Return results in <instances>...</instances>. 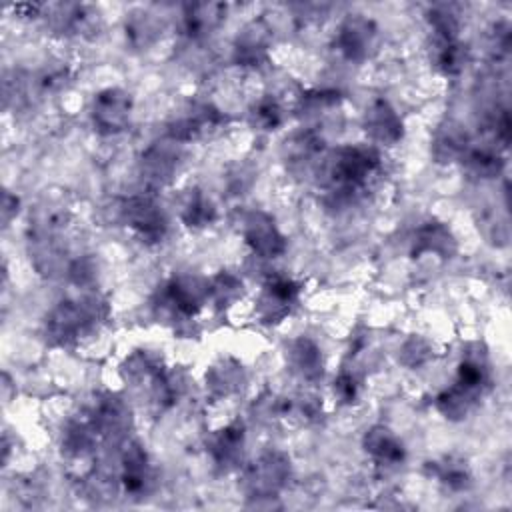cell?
<instances>
[{"label":"cell","mask_w":512,"mask_h":512,"mask_svg":"<svg viewBox=\"0 0 512 512\" xmlns=\"http://www.w3.org/2000/svg\"><path fill=\"white\" fill-rule=\"evenodd\" d=\"M378 170L380 154L372 146H340L328 162L330 192L338 202H352Z\"/></svg>","instance_id":"1"},{"label":"cell","mask_w":512,"mask_h":512,"mask_svg":"<svg viewBox=\"0 0 512 512\" xmlns=\"http://www.w3.org/2000/svg\"><path fill=\"white\" fill-rule=\"evenodd\" d=\"M108 316V302L100 296L60 302L46 318V338L52 346H74L82 336L102 324Z\"/></svg>","instance_id":"2"},{"label":"cell","mask_w":512,"mask_h":512,"mask_svg":"<svg viewBox=\"0 0 512 512\" xmlns=\"http://www.w3.org/2000/svg\"><path fill=\"white\" fill-rule=\"evenodd\" d=\"M208 302V280L198 276L180 274L170 278L158 288L152 310L158 318L168 322H188L196 318L202 306Z\"/></svg>","instance_id":"3"},{"label":"cell","mask_w":512,"mask_h":512,"mask_svg":"<svg viewBox=\"0 0 512 512\" xmlns=\"http://www.w3.org/2000/svg\"><path fill=\"white\" fill-rule=\"evenodd\" d=\"M292 474L290 458L284 452L270 450L260 454L242 472V490L248 498H276Z\"/></svg>","instance_id":"4"},{"label":"cell","mask_w":512,"mask_h":512,"mask_svg":"<svg viewBox=\"0 0 512 512\" xmlns=\"http://www.w3.org/2000/svg\"><path fill=\"white\" fill-rule=\"evenodd\" d=\"M120 216L134 234L146 242L156 244L162 242L168 232L166 214L150 196H130L120 204Z\"/></svg>","instance_id":"5"},{"label":"cell","mask_w":512,"mask_h":512,"mask_svg":"<svg viewBox=\"0 0 512 512\" xmlns=\"http://www.w3.org/2000/svg\"><path fill=\"white\" fill-rule=\"evenodd\" d=\"M224 122L222 112L210 102H188L168 122V136L178 144L194 142L214 132Z\"/></svg>","instance_id":"6"},{"label":"cell","mask_w":512,"mask_h":512,"mask_svg":"<svg viewBox=\"0 0 512 512\" xmlns=\"http://www.w3.org/2000/svg\"><path fill=\"white\" fill-rule=\"evenodd\" d=\"M378 46V26L362 14H350L334 36V48L350 62H364Z\"/></svg>","instance_id":"7"},{"label":"cell","mask_w":512,"mask_h":512,"mask_svg":"<svg viewBox=\"0 0 512 512\" xmlns=\"http://www.w3.org/2000/svg\"><path fill=\"white\" fill-rule=\"evenodd\" d=\"M132 98L122 88H106L98 92L92 100L90 118L92 126L102 136H112L122 132L130 122Z\"/></svg>","instance_id":"8"},{"label":"cell","mask_w":512,"mask_h":512,"mask_svg":"<svg viewBox=\"0 0 512 512\" xmlns=\"http://www.w3.org/2000/svg\"><path fill=\"white\" fill-rule=\"evenodd\" d=\"M300 284L286 276L270 278L258 296L256 314L264 324H278L282 322L298 304L300 298Z\"/></svg>","instance_id":"9"},{"label":"cell","mask_w":512,"mask_h":512,"mask_svg":"<svg viewBox=\"0 0 512 512\" xmlns=\"http://www.w3.org/2000/svg\"><path fill=\"white\" fill-rule=\"evenodd\" d=\"M242 236L246 246L260 258H278L286 252V236L278 230L272 216L254 210L242 222Z\"/></svg>","instance_id":"10"},{"label":"cell","mask_w":512,"mask_h":512,"mask_svg":"<svg viewBox=\"0 0 512 512\" xmlns=\"http://www.w3.org/2000/svg\"><path fill=\"white\" fill-rule=\"evenodd\" d=\"M270 48V28L264 20L248 22L234 40L232 58L238 66L260 68L268 62Z\"/></svg>","instance_id":"11"},{"label":"cell","mask_w":512,"mask_h":512,"mask_svg":"<svg viewBox=\"0 0 512 512\" xmlns=\"http://www.w3.org/2000/svg\"><path fill=\"white\" fill-rule=\"evenodd\" d=\"M120 482L126 494L142 496L154 484V470L146 450L138 442H128L120 456Z\"/></svg>","instance_id":"12"},{"label":"cell","mask_w":512,"mask_h":512,"mask_svg":"<svg viewBox=\"0 0 512 512\" xmlns=\"http://www.w3.org/2000/svg\"><path fill=\"white\" fill-rule=\"evenodd\" d=\"M88 420L98 432V436L116 438L128 432L132 424V412L118 394H104L98 400H94Z\"/></svg>","instance_id":"13"},{"label":"cell","mask_w":512,"mask_h":512,"mask_svg":"<svg viewBox=\"0 0 512 512\" xmlns=\"http://www.w3.org/2000/svg\"><path fill=\"white\" fill-rule=\"evenodd\" d=\"M364 130L376 144L394 146L404 136V122L388 100L378 98L364 114Z\"/></svg>","instance_id":"14"},{"label":"cell","mask_w":512,"mask_h":512,"mask_svg":"<svg viewBox=\"0 0 512 512\" xmlns=\"http://www.w3.org/2000/svg\"><path fill=\"white\" fill-rule=\"evenodd\" d=\"M246 432L242 422H230L224 428L216 430L208 440V452L214 466L220 472H230L242 462Z\"/></svg>","instance_id":"15"},{"label":"cell","mask_w":512,"mask_h":512,"mask_svg":"<svg viewBox=\"0 0 512 512\" xmlns=\"http://www.w3.org/2000/svg\"><path fill=\"white\" fill-rule=\"evenodd\" d=\"M176 144L178 142L174 140H170V144L156 142L148 146L146 152L142 154L140 172L150 186H166L176 176L178 164H180V154Z\"/></svg>","instance_id":"16"},{"label":"cell","mask_w":512,"mask_h":512,"mask_svg":"<svg viewBox=\"0 0 512 512\" xmlns=\"http://www.w3.org/2000/svg\"><path fill=\"white\" fill-rule=\"evenodd\" d=\"M458 250L456 238L452 230L440 220L424 222L412 240V256L418 258L422 254H434L442 260H450Z\"/></svg>","instance_id":"17"},{"label":"cell","mask_w":512,"mask_h":512,"mask_svg":"<svg viewBox=\"0 0 512 512\" xmlns=\"http://www.w3.org/2000/svg\"><path fill=\"white\" fill-rule=\"evenodd\" d=\"M244 384V366L230 356L220 358L206 370V392L212 400H226L238 394L244 388Z\"/></svg>","instance_id":"18"},{"label":"cell","mask_w":512,"mask_h":512,"mask_svg":"<svg viewBox=\"0 0 512 512\" xmlns=\"http://www.w3.org/2000/svg\"><path fill=\"white\" fill-rule=\"evenodd\" d=\"M286 362L292 374L304 382H318L324 376L322 350L314 340L306 336H300L288 344Z\"/></svg>","instance_id":"19"},{"label":"cell","mask_w":512,"mask_h":512,"mask_svg":"<svg viewBox=\"0 0 512 512\" xmlns=\"http://www.w3.org/2000/svg\"><path fill=\"white\" fill-rule=\"evenodd\" d=\"M226 4L222 2H194L184 8L182 28L190 40H202L210 36L224 20Z\"/></svg>","instance_id":"20"},{"label":"cell","mask_w":512,"mask_h":512,"mask_svg":"<svg viewBox=\"0 0 512 512\" xmlns=\"http://www.w3.org/2000/svg\"><path fill=\"white\" fill-rule=\"evenodd\" d=\"M364 452L378 464V466H398L406 458V450L396 434L386 426H372L366 430L362 440Z\"/></svg>","instance_id":"21"},{"label":"cell","mask_w":512,"mask_h":512,"mask_svg":"<svg viewBox=\"0 0 512 512\" xmlns=\"http://www.w3.org/2000/svg\"><path fill=\"white\" fill-rule=\"evenodd\" d=\"M482 398L480 392L460 384V382H454L450 388L442 390L438 396H436V410L448 418V420H462L470 414V410L478 404V400Z\"/></svg>","instance_id":"22"},{"label":"cell","mask_w":512,"mask_h":512,"mask_svg":"<svg viewBox=\"0 0 512 512\" xmlns=\"http://www.w3.org/2000/svg\"><path fill=\"white\" fill-rule=\"evenodd\" d=\"M468 150V134L456 122H446L438 128L432 142V156L440 164L460 160Z\"/></svg>","instance_id":"23"},{"label":"cell","mask_w":512,"mask_h":512,"mask_svg":"<svg viewBox=\"0 0 512 512\" xmlns=\"http://www.w3.org/2000/svg\"><path fill=\"white\" fill-rule=\"evenodd\" d=\"M428 474L434 476L444 488L452 492H464L472 484V474L468 464L458 456H444L442 460H434L426 464Z\"/></svg>","instance_id":"24"},{"label":"cell","mask_w":512,"mask_h":512,"mask_svg":"<svg viewBox=\"0 0 512 512\" xmlns=\"http://www.w3.org/2000/svg\"><path fill=\"white\" fill-rule=\"evenodd\" d=\"M98 432L90 420H74L62 434V454L68 458H86L96 446Z\"/></svg>","instance_id":"25"},{"label":"cell","mask_w":512,"mask_h":512,"mask_svg":"<svg viewBox=\"0 0 512 512\" xmlns=\"http://www.w3.org/2000/svg\"><path fill=\"white\" fill-rule=\"evenodd\" d=\"M216 216H218V212H216L214 202L198 188L188 194V198L182 206V212H180L184 226L190 230H202V228L214 224Z\"/></svg>","instance_id":"26"},{"label":"cell","mask_w":512,"mask_h":512,"mask_svg":"<svg viewBox=\"0 0 512 512\" xmlns=\"http://www.w3.org/2000/svg\"><path fill=\"white\" fill-rule=\"evenodd\" d=\"M460 160H464L466 170L480 180L498 178L506 166L504 158L492 148H468Z\"/></svg>","instance_id":"27"},{"label":"cell","mask_w":512,"mask_h":512,"mask_svg":"<svg viewBox=\"0 0 512 512\" xmlns=\"http://www.w3.org/2000/svg\"><path fill=\"white\" fill-rule=\"evenodd\" d=\"M160 32H162V24H160L158 16L148 10H134L126 18V38L136 48L150 46L158 38Z\"/></svg>","instance_id":"28"},{"label":"cell","mask_w":512,"mask_h":512,"mask_svg":"<svg viewBox=\"0 0 512 512\" xmlns=\"http://www.w3.org/2000/svg\"><path fill=\"white\" fill-rule=\"evenodd\" d=\"M468 48L460 40H436L434 64L444 76H456L466 68Z\"/></svg>","instance_id":"29"},{"label":"cell","mask_w":512,"mask_h":512,"mask_svg":"<svg viewBox=\"0 0 512 512\" xmlns=\"http://www.w3.org/2000/svg\"><path fill=\"white\" fill-rule=\"evenodd\" d=\"M242 294H244V284L232 272H218L208 282V300L218 310H224V308L232 306L238 298H242Z\"/></svg>","instance_id":"30"},{"label":"cell","mask_w":512,"mask_h":512,"mask_svg":"<svg viewBox=\"0 0 512 512\" xmlns=\"http://www.w3.org/2000/svg\"><path fill=\"white\" fill-rule=\"evenodd\" d=\"M162 360L148 350H134L122 364V374L132 382H152V378L162 370Z\"/></svg>","instance_id":"31"},{"label":"cell","mask_w":512,"mask_h":512,"mask_svg":"<svg viewBox=\"0 0 512 512\" xmlns=\"http://www.w3.org/2000/svg\"><path fill=\"white\" fill-rule=\"evenodd\" d=\"M428 24L434 32V40H458L460 22L450 6H432L428 10Z\"/></svg>","instance_id":"32"},{"label":"cell","mask_w":512,"mask_h":512,"mask_svg":"<svg viewBox=\"0 0 512 512\" xmlns=\"http://www.w3.org/2000/svg\"><path fill=\"white\" fill-rule=\"evenodd\" d=\"M252 122L262 130H276L284 122L282 104L272 94L262 96L252 108Z\"/></svg>","instance_id":"33"},{"label":"cell","mask_w":512,"mask_h":512,"mask_svg":"<svg viewBox=\"0 0 512 512\" xmlns=\"http://www.w3.org/2000/svg\"><path fill=\"white\" fill-rule=\"evenodd\" d=\"M432 346L428 340H424L422 336H410L408 340H404V344L400 346V354L398 360L406 366V368H420L426 362H430L432 358Z\"/></svg>","instance_id":"34"},{"label":"cell","mask_w":512,"mask_h":512,"mask_svg":"<svg viewBox=\"0 0 512 512\" xmlns=\"http://www.w3.org/2000/svg\"><path fill=\"white\" fill-rule=\"evenodd\" d=\"M334 394L338 396V400L342 404H352L358 400L360 394V384L356 380L354 374L350 372H342L336 380H334Z\"/></svg>","instance_id":"35"},{"label":"cell","mask_w":512,"mask_h":512,"mask_svg":"<svg viewBox=\"0 0 512 512\" xmlns=\"http://www.w3.org/2000/svg\"><path fill=\"white\" fill-rule=\"evenodd\" d=\"M490 50L496 58H504L510 52V26L506 22H496L490 30Z\"/></svg>","instance_id":"36"},{"label":"cell","mask_w":512,"mask_h":512,"mask_svg":"<svg viewBox=\"0 0 512 512\" xmlns=\"http://www.w3.org/2000/svg\"><path fill=\"white\" fill-rule=\"evenodd\" d=\"M94 262L88 260V258H78L70 268H68V274L70 278L76 282V284H88L94 280Z\"/></svg>","instance_id":"37"},{"label":"cell","mask_w":512,"mask_h":512,"mask_svg":"<svg viewBox=\"0 0 512 512\" xmlns=\"http://www.w3.org/2000/svg\"><path fill=\"white\" fill-rule=\"evenodd\" d=\"M18 208H20V198L16 194H12L10 190H4V196H2V224H4V228L10 226V222L16 218Z\"/></svg>","instance_id":"38"},{"label":"cell","mask_w":512,"mask_h":512,"mask_svg":"<svg viewBox=\"0 0 512 512\" xmlns=\"http://www.w3.org/2000/svg\"><path fill=\"white\" fill-rule=\"evenodd\" d=\"M10 390H12V380L8 376V372L2 374V398L4 402H10Z\"/></svg>","instance_id":"39"}]
</instances>
